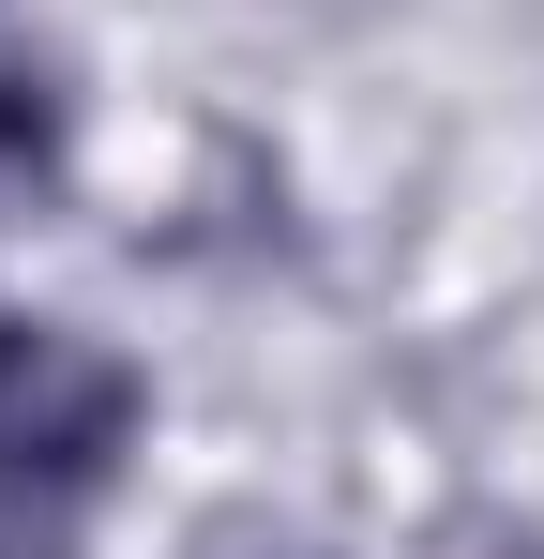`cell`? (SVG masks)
<instances>
[{
	"label": "cell",
	"mask_w": 544,
	"mask_h": 559,
	"mask_svg": "<svg viewBox=\"0 0 544 559\" xmlns=\"http://www.w3.org/2000/svg\"><path fill=\"white\" fill-rule=\"evenodd\" d=\"M152 439V378L76 318L0 302V530H76Z\"/></svg>",
	"instance_id": "1"
},
{
	"label": "cell",
	"mask_w": 544,
	"mask_h": 559,
	"mask_svg": "<svg viewBox=\"0 0 544 559\" xmlns=\"http://www.w3.org/2000/svg\"><path fill=\"white\" fill-rule=\"evenodd\" d=\"M61 182H76V76L46 46H0V227L46 212Z\"/></svg>",
	"instance_id": "2"
},
{
	"label": "cell",
	"mask_w": 544,
	"mask_h": 559,
	"mask_svg": "<svg viewBox=\"0 0 544 559\" xmlns=\"http://www.w3.org/2000/svg\"><path fill=\"white\" fill-rule=\"evenodd\" d=\"M484 559H544V530H484Z\"/></svg>",
	"instance_id": "3"
}]
</instances>
